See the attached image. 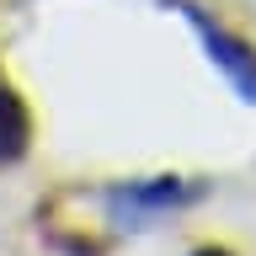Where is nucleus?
<instances>
[{
	"label": "nucleus",
	"mask_w": 256,
	"mask_h": 256,
	"mask_svg": "<svg viewBox=\"0 0 256 256\" xmlns=\"http://www.w3.org/2000/svg\"><path fill=\"white\" fill-rule=\"evenodd\" d=\"M160 6H166V11H176L192 32H198V43H203L208 64H214V70L235 86L240 102H256V48L246 43V38H235L230 27H219V22H214L198 0H160Z\"/></svg>",
	"instance_id": "obj_1"
},
{
	"label": "nucleus",
	"mask_w": 256,
	"mask_h": 256,
	"mask_svg": "<svg viewBox=\"0 0 256 256\" xmlns=\"http://www.w3.org/2000/svg\"><path fill=\"white\" fill-rule=\"evenodd\" d=\"M192 182H182V176H144V182H118V187L102 192V208H107V219L118 224V230H150V224H160L166 214H176V208L192 203Z\"/></svg>",
	"instance_id": "obj_2"
},
{
	"label": "nucleus",
	"mask_w": 256,
	"mask_h": 256,
	"mask_svg": "<svg viewBox=\"0 0 256 256\" xmlns=\"http://www.w3.org/2000/svg\"><path fill=\"white\" fill-rule=\"evenodd\" d=\"M27 150V112L16 102V91L0 80V160H16Z\"/></svg>",
	"instance_id": "obj_3"
},
{
	"label": "nucleus",
	"mask_w": 256,
	"mask_h": 256,
	"mask_svg": "<svg viewBox=\"0 0 256 256\" xmlns=\"http://www.w3.org/2000/svg\"><path fill=\"white\" fill-rule=\"evenodd\" d=\"M192 256H230L224 246H203V251H192Z\"/></svg>",
	"instance_id": "obj_4"
}]
</instances>
